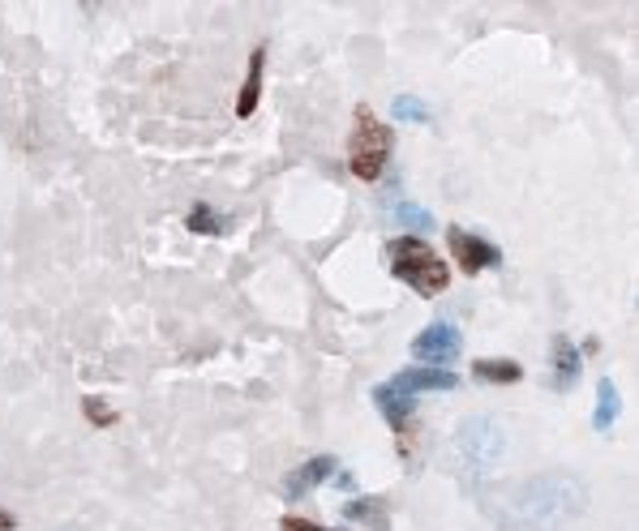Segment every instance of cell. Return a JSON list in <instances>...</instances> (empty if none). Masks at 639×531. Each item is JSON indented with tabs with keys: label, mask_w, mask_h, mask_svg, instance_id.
<instances>
[{
	"label": "cell",
	"mask_w": 639,
	"mask_h": 531,
	"mask_svg": "<svg viewBox=\"0 0 639 531\" xmlns=\"http://www.w3.org/2000/svg\"><path fill=\"white\" fill-rule=\"evenodd\" d=\"M588 510V489L570 471H541L519 480L497 502V531H567Z\"/></svg>",
	"instance_id": "6da1fadb"
},
{
	"label": "cell",
	"mask_w": 639,
	"mask_h": 531,
	"mask_svg": "<svg viewBox=\"0 0 639 531\" xmlns=\"http://www.w3.org/2000/svg\"><path fill=\"white\" fill-rule=\"evenodd\" d=\"M386 262H391V274L400 283H408L426 300L429 296H442L451 287V266L442 262L421 236H395L386 245Z\"/></svg>",
	"instance_id": "7a4b0ae2"
},
{
	"label": "cell",
	"mask_w": 639,
	"mask_h": 531,
	"mask_svg": "<svg viewBox=\"0 0 639 531\" xmlns=\"http://www.w3.org/2000/svg\"><path fill=\"white\" fill-rule=\"evenodd\" d=\"M391 146H395L391 125L373 108L360 103L353 116V137H348V168H353L356 181H365V185L382 181V172L391 163Z\"/></svg>",
	"instance_id": "3957f363"
},
{
	"label": "cell",
	"mask_w": 639,
	"mask_h": 531,
	"mask_svg": "<svg viewBox=\"0 0 639 531\" xmlns=\"http://www.w3.org/2000/svg\"><path fill=\"white\" fill-rule=\"evenodd\" d=\"M506 450V437L490 416H472L451 433V459L468 480H486Z\"/></svg>",
	"instance_id": "277c9868"
},
{
	"label": "cell",
	"mask_w": 639,
	"mask_h": 531,
	"mask_svg": "<svg viewBox=\"0 0 639 531\" xmlns=\"http://www.w3.org/2000/svg\"><path fill=\"white\" fill-rule=\"evenodd\" d=\"M413 356L426 369H446L451 360L464 356V331L455 322H429L426 331L413 338Z\"/></svg>",
	"instance_id": "5b68a950"
},
{
	"label": "cell",
	"mask_w": 639,
	"mask_h": 531,
	"mask_svg": "<svg viewBox=\"0 0 639 531\" xmlns=\"http://www.w3.org/2000/svg\"><path fill=\"white\" fill-rule=\"evenodd\" d=\"M446 245H451V254H455V262H459L464 274H481V270H494L502 262V249L497 245H490L477 232H464V227H451L446 232Z\"/></svg>",
	"instance_id": "8992f818"
},
{
	"label": "cell",
	"mask_w": 639,
	"mask_h": 531,
	"mask_svg": "<svg viewBox=\"0 0 639 531\" xmlns=\"http://www.w3.org/2000/svg\"><path fill=\"white\" fill-rule=\"evenodd\" d=\"M335 471H340V459H335V455H314V459H305L300 467H292L280 489H284V497H305V493H314L318 484H327Z\"/></svg>",
	"instance_id": "52a82bcc"
},
{
	"label": "cell",
	"mask_w": 639,
	"mask_h": 531,
	"mask_svg": "<svg viewBox=\"0 0 639 531\" xmlns=\"http://www.w3.org/2000/svg\"><path fill=\"white\" fill-rule=\"evenodd\" d=\"M386 386L417 398V395H426V391H455V386H459V378H455L451 369H426V365H413V369L395 373Z\"/></svg>",
	"instance_id": "ba28073f"
},
{
	"label": "cell",
	"mask_w": 639,
	"mask_h": 531,
	"mask_svg": "<svg viewBox=\"0 0 639 531\" xmlns=\"http://www.w3.org/2000/svg\"><path fill=\"white\" fill-rule=\"evenodd\" d=\"M373 407L382 411V420L395 429V433H413V420H417V398L404 395V391H391L386 382L373 386Z\"/></svg>",
	"instance_id": "9c48e42d"
},
{
	"label": "cell",
	"mask_w": 639,
	"mask_h": 531,
	"mask_svg": "<svg viewBox=\"0 0 639 531\" xmlns=\"http://www.w3.org/2000/svg\"><path fill=\"white\" fill-rule=\"evenodd\" d=\"M550 365H554V391H570L579 382V369H583V351L570 343L567 334L554 338V351H550Z\"/></svg>",
	"instance_id": "30bf717a"
},
{
	"label": "cell",
	"mask_w": 639,
	"mask_h": 531,
	"mask_svg": "<svg viewBox=\"0 0 639 531\" xmlns=\"http://www.w3.org/2000/svg\"><path fill=\"white\" fill-rule=\"evenodd\" d=\"M262 69H267V48H254L249 52V73L241 82V95H236V116L249 121L258 112V99H262Z\"/></svg>",
	"instance_id": "8fae6325"
},
{
	"label": "cell",
	"mask_w": 639,
	"mask_h": 531,
	"mask_svg": "<svg viewBox=\"0 0 639 531\" xmlns=\"http://www.w3.org/2000/svg\"><path fill=\"white\" fill-rule=\"evenodd\" d=\"M344 519L348 523H360V528H373V531H391V502L386 497H353L344 502Z\"/></svg>",
	"instance_id": "7c38bea8"
},
{
	"label": "cell",
	"mask_w": 639,
	"mask_h": 531,
	"mask_svg": "<svg viewBox=\"0 0 639 531\" xmlns=\"http://www.w3.org/2000/svg\"><path fill=\"white\" fill-rule=\"evenodd\" d=\"M472 378L486 382V386H515V382H524V365H519V360L481 356V360H472Z\"/></svg>",
	"instance_id": "4fadbf2b"
},
{
	"label": "cell",
	"mask_w": 639,
	"mask_h": 531,
	"mask_svg": "<svg viewBox=\"0 0 639 531\" xmlns=\"http://www.w3.org/2000/svg\"><path fill=\"white\" fill-rule=\"evenodd\" d=\"M618 416H623L618 382H614V378H601V382H597V411H592V429H597V433H610Z\"/></svg>",
	"instance_id": "5bb4252c"
},
{
	"label": "cell",
	"mask_w": 639,
	"mask_h": 531,
	"mask_svg": "<svg viewBox=\"0 0 639 531\" xmlns=\"http://www.w3.org/2000/svg\"><path fill=\"white\" fill-rule=\"evenodd\" d=\"M391 112H395L400 125H429V103L417 99V95H395Z\"/></svg>",
	"instance_id": "9a60e30c"
},
{
	"label": "cell",
	"mask_w": 639,
	"mask_h": 531,
	"mask_svg": "<svg viewBox=\"0 0 639 531\" xmlns=\"http://www.w3.org/2000/svg\"><path fill=\"white\" fill-rule=\"evenodd\" d=\"M82 416L95 424V429H112L116 420H121V411L108 403V398H99V395H86L82 398Z\"/></svg>",
	"instance_id": "2e32d148"
},
{
	"label": "cell",
	"mask_w": 639,
	"mask_h": 531,
	"mask_svg": "<svg viewBox=\"0 0 639 531\" xmlns=\"http://www.w3.org/2000/svg\"><path fill=\"white\" fill-rule=\"evenodd\" d=\"M185 227H189V232H198V236H219V232H223V219L214 214L207 201H198V206L185 214Z\"/></svg>",
	"instance_id": "e0dca14e"
},
{
	"label": "cell",
	"mask_w": 639,
	"mask_h": 531,
	"mask_svg": "<svg viewBox=\"0 0 639 531\" xmlns=\"http://www.w3.org/2000/svg\"><path fill=\"white\" fill-rule=\"evenodd\" d=\"M395 219H400L404 227H417V232H429V227H433V214H429L426 206H413V201H395Z\"/></svg>",
	"instance_id": "ac0fdd59"
},
{
	"label": "cell",
	"mask_w": 639,
	"mask_h": 531,
	"mask_svg": "<svg viewBox=\"0 0 639 531\" xmlns=\"http://www.w3.org/2000/svg\"><path fill=\"white\" fill-rule=\"evenodd\" d=\"M284 531H344V528H322V523H309V519H296V515H287Z\"/></svg>",
	"instance_id": "d6986e66"
},
{
	"label": "cell",
	"mask_w": 639,
	"mask_h": 531,
	"mask_svg": "<svg viewBox=\"0 0 639 531\" xmlns=\"http://www.w3.org/2000/svg\"><path fill=\"white\" fill-rule=\"evenodd\" d=\"M13 528H17V519H13V515L0 506V531H13Z\"/></svg>",
	"instance_id": "ffe728a7"
}]
</instances>
